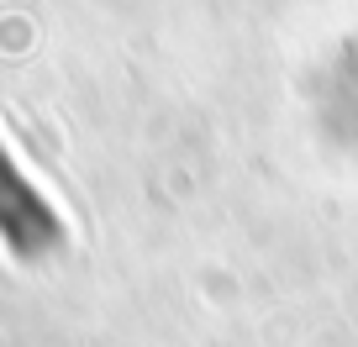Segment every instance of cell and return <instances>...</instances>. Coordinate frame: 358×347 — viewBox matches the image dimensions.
<instances>
[{"label": "cell", "instance_id": "obj_1", "mask_svg": "<svg viewBox=\"0 0 358 347\" xmlns=\"http://www.w3.org/2000/svg\"><path fill=\"white\" fill-rule=\"evenodd\" d=\"M0 237H6L16 253H27V258L48 253L53 237H58L53 211L27 190V179L16 174V163L6 153H0Z\"/></svg>", "mask_w": 358, "mask_h": 347}]
</instances>
